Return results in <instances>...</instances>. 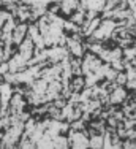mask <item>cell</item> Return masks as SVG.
<instances>
[{
	"label": "cell",
	"mask_w": 136,
	"mask_h": 149,
	"mask_svg": "<svg viewBox=\"0 0 136 149\" xmlns=\"http://www.w3.org/2000/svg\"><path fill=\"white\" fill-rule=\"evenodd\" d=\"M70 48H71V51H73V54H76V56H81L82 52H81V46L76 43V41H73V40H70Z\"/></svg>",
	"instance_id": "obj_3"
},
{
	"label": "cell",
	"mask_w": 136,
	"mask_h": 149,
	"mask_svg": "<svg viewBox=\"0 0 136 149\" xmlns=\"http://www.w3.org/2000/svg\"><path fill=\"white\" fill-rule=\"evenodd\" d=\"M89 144H90V146H101V136H95Z\"/></svg>",
	"instance_id": "obj_5"
},
{
	"label": "cell",
	"mask_w": 136,
	"mask_h": 149,
	"mask_svg": "<svg viewBox=\"0 0 136 149\" xmlns=\"http://www.w3.org/2000/svg\"><path fill=\"white\" fill-rule=\"evenodd\" d=\"M3 59V52H2V43H0V60Z\"/></svg>",
	"instance_id": "obj_8"
},
{
	"label": "cell",
	"mask_w": 136,
	"mask_h": 149,
	"mask_svg": "<svg viewBox=\"0 0 136 149\" xmlns=\"http://www.w3.org/2000/svg\"><path fill=\"white\" fill-rule=\"evenodd\" d=\"M98 22H100V21H98V19H95V21H94V22H92V24H90V27H89V29H87V30H85V33H90V32H92V30H94V29H96V26H98Z\"/></svg>",
	"instance_id": "obj_6"
},
{
	"label": "cell",
	"mask_w": 136,
	"mask_h": 149,
	"mask_svg": "<svg viewBox=\"0 0 136 149\" xmlns=\"http://www.w3.org/2000/svg\"><path fill=\"white\" fill-rule=\"evenodd\" d=\"M71 140H73V146L74 148H84V146H89V140H85L84 135L81 133H71Z\"/></svg>",
	"instance_id": "obj_1"
},
{
	"label": "cell",
	"mask_w": 136,
	"mask_h": 149,
	"mask_svg": "<svg viewBox=\"0 0 136 149\" xmlns=\"http://www.w3.org/2000/svg\"><path fill=\"white\" fill-rule=\"evenodd\" d=\"M8 70H10V65H8V63H2V65H0V73H2V74L8 73Z\"/></svg>",
	"instance_id": "obj_7"
},
{
	"label": "cell",
	"mask_w": 136,
	"mask_h": 149,
	"mask_svg": "<svg viewBox=\"0 0 136 149\" xmlns=\"http://www.w3.org/2000/svg\"><path fill=\"white\" fill-rule=\"evenodd\" d=\"M26 32H27V26H26V24H21V26H17L16 30H14V35H13V41H14V43H16V45H21V41H22Z\"/></svg>",
	"instance_id": "obj_2"
},
{
	"label": "cell",
	"mask_w": 136,
	"mask_h": 149,
	"mask_svg": "<svg viewBox=\"0 0 136 149\" xmlns=\"http://www.w3.org/2000/svg\"><path fill=\"white\" fill-rule=\"evenodd\" d=\"M13 29H14V22H13V17L10 16V17H8V22H6L5 27H3V32H5V35H6V33H11Z\"/></svg>",
	"instance_id": "obj_4"
},
{
	"label": "cell",
	"mask_w": 136,
	"mask_h": 149,
	"mask_svg": "<svg viewBox=\"0 0 136 149\" xmlns=\"http://www.w3.org/2000/svg\"><path fill=\"white\" fill-rule=\"evenodd\" d=\"M0 109H2V103H0Z\"/></svg>",
	"instance_id": "obj_9"
}]
</instances>
